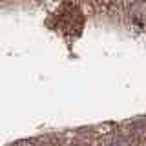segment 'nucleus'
<instances>
[{"mask_svg": "<svg viewBox=\"0 0 146 146\" xmlns=\"http://www.w3.org/2000/svg\"><path fill=\"white\" fill-rule=\"evenodd\" d=\"M11 146H31V143H26V141H22V143H17V144H11Z\"/></svg>", "mask_w": 146, "mask_h": 146, "instance_id": "f257e3e1", "label": "nucleus"}]
</instances>
